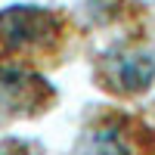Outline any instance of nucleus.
<instances>
[{
	"label": "nucleus",
	"instance_id": "obj_1",
	"mask_svg": "<svg viewBox=\"0 0 155 155\" xmlns=\"http://www.w3.org/2000/svg\"><path fill=\"white\" fill-rule=\"evenodd\" d=\"M71 41V22L47 6L0 9V65H50Z\"/></svg>",
	"mask_w": 155,
	"mask_h": 155
},
{
	"label": "nucleus",
	"instance_id": "obj_2",
	"mask_svg": "<svg viewBox=\"0 0 155 155\" xmlns=\"http://www.w3.org/2000/svg\"><path fill=\"white\" fill-rule=\"evenodd\" d=\"M78 155H155V130L134 115H96L78 140Z\"/></svg>",
	"mask_w": 155,
	"mask_h": 155
},
{
	"label": "nucleus",
	"instance_id": "obj_3",
	"mask_svg": "<svg viewBox=\"0 0 155 155\" xmlns=\"http://www.w3.org/2000/svg\"><path fill=\"white\" fill-rule=\"evenodd\" d=\"M155 53L137 44H118L96 62V81L118 96H137L152 87Z\"/></svg>",
	"mask_w": 155,
	"mask_h": 155
},
{
	"label": "nucleus",
	"instance_id": "obj_4",
	"mask_svg": "<svg viewBox=\"0 0 155 155\" xmlns=\"http://www.w3.org/2000/svg\"><path fill=\"white\" fill-rule=\"evenodd\" d=\"M53 106V87L34 68L0 65V118H28Z\"/></svg>",
	"mask_w": 155,
	"mask_h": 155
},
{
	"label": "nucleus",
	"instance_id": "obj_5",
	"mask_svg": "<svg viewBox=\"0 0 155 155\" xmlns=\"http://www.w3.org/2000/svg\"><path fill=\"white\" fill-rule=\"evenodd\" d=\"M0 155H31V152L22 143H0Z\"/></svg>",
	"mask_w": 155,
	"mask_h": 155
}]
</instances>
